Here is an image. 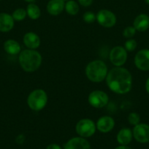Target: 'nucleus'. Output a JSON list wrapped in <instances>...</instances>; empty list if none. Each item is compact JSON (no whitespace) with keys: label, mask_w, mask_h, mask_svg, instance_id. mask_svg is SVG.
I'll return each mask as SVG.
<instances>
[{"label":"nucleus","mask_w":149,"mask_h":149,"mask_svg":"<svg viewBox=\"0 0 149 149\" xmlns=\"http://www.w3.org/2000/svg\"><path fill=\"white\" fill-rule=\"evenodd\" d=\"M106 81L110 90L118 94L128 93L132 85V78L130 72L121 67L112 68L107 74Z\"/></svg>","instance_id":"f257e3e1"},{"label":"nucleus","mask_w":149,"mask_h":149,"mask_svg":"<svg viewBox=\"0 0 149 149\" xmlns=\"http://www.w3.org/2000/svg\"><path fill=\"white\" fill-rule=\"evenodd\" d=\"M18 60L21 68L26 72L37 71L42 63V56L34 49H25L20 52Z\"/></svg>","instance_id":"f03ea898"},{"label":"nucleus","mask_w":149,"mask_h":149,"mask_svg":"<svg viewBox=\"0 0 149 149\" xmlns=\"http://www.w3.org/2000/svg\"><path fill=\"white\" fill-rule=\"evenodd\" d=\"M86 74L90 81L101 82L106 78L108 67L103 61L96 60L88 64L86 68Z\"/></svg>","instance_id":"7ed1b4c3"},{"label":"nucleus","mask_w":149,"mask_h":149,"mask_svg":"<svg viewBox=\"0 0 149 149\" xmlns=\"http://www.w3.org/2000/svg\"><path fill=\"white\" fill-rule=\"evenodd\" d=\"M48 95L43 90L37 89L29 94L27 99L28 106L32 110L40 111L46 106Z\"/></svg>","instance_id":"20e7f679"},{"label":"nucleus","mask_w":149,"mask_h":149,"mask_svg":"<svg viewBox=\"0 0 149 149\" xmlns=\"http://www.w3.org/2000/svg\"><path fill=\"white\" fill-rule=\"evenodd\" d=\"M96 131V126L93 122L89 119H83L79 121L76 125V132L82 138L92 136Z\"/></svg>","instance_id":"39448f33"},{"label":"nucleus","mask_w":149,"mask_h":149,"mask_svg":"<svg viewBox=\"0 0 149 149\" xmlns=\"http://www.w3.org/2000/svg\"><path fill=\"white\" fill-rule=\"evenodd\" d=\"M109 101L108 95L101 90H95L89 95V103L96 109H101L106 106Z\"/></svg>","instance_id":"423d86ee"},{"label":"nucleus","mask_w":149,"mask_h":149,"mask_svg":"<svg viewBox=\"0 0 149 149\" xmlns=\"http://www.w3.org/2000/svg\"><path fill=\"white\" fill-rule=\"evenodd\" d=\"M110 60L111 63L117 67L124 65L127 60V52L125 48L120 46L112 48L110 53Z\"/></svg>","instance_id":"0eeeda50"},{"label":"nucleus","mask_w":149,"mask_h":149,"mask_svg":"<svg viewBox=\"0 0 149 149\" xmlns=\"http://www.w3.org/2000/svg\"><path fill=\"white\" fill-rule=\"evenodd\" d=\"M96 20L101 26L105 28H111L116 23L115 14L108 10H101L96 15Z\"/></svg>","instance_id":"6e6552de"},{"label":"nucleus","mask_w":149,"mask_h":149,"mask_svg":"<svg viewBox=\"0 0 149 149\" xmlns=\"http://www.w3.org/2000/svg\"><path fill=\"white\" fill-rule=\"evenodd\" d=\"M133 136L136 141L141 143L149 142V125L146 124H138L133 130Z\"/></svg>","instance_id":"1a4fd4ad"},{"label":"nucleus","mask_w":149,"mask_h":149,"mask_svg":"<svg viewBox=\"0 0 149 149\" xmlns=\"http://www.w3.org/2000/svg\"><path fill=\"white\" fill-rule=\"evenodd\" d=\"M134 63L141 71H149V49H141L134 57Z\"/></svg>","instance_id":"9d476101"},{"label":"nucleus","mask_w":149,"mask_h":149,"mask_svg":"<svg viewBox=\"0 0 149 149\" xmlns=\"http://www.w3.org/2000/svg\"><path fill=\"white\" fill-rule=\"evenodd\" d=\"M115 125V121L110 116H102L96 123L98 130L103 133H107L112 130Z\"/></svg>","instance_id":"9b49d317"},{"label":"nucleus","mask_w":149,"mask_h":149,"mask_svg":"<svg viewBox=\"0 0 149 149\" xmlns=\"http://www.w3.org/2000/svg\"><path fill=\"white\" fill-rule=\"evenodd\" d=\"M64 149H91L90 144L83 138H73L65 144Z\"/></svg>","instance_id":"f8f14e48"},{"label":"nucleus","mask_w":149,"mask_h":149,"mask_svg":"<svg viewBox=\"0 0 149 149\" xmlns=\"http://www.w3.org/2000/svg\"><path fill=\"white\" fill-rule=\"evenodd\" d=\"M14 26V19L13 16L7 13H0V31L8 32Z\"/></svg>","instance_id":"ddd939ff"},{"label":"nucleus","mask_w":149,"mask_h":149,"mask_svg":"<svg viewBox=\"0 0 149 149\" xmlns=\"http://www.w3.org/2000/svg\"><path fill=\"white\" fill-rule=\"evenodd\" d=\"M23 42L28 48L31 49H35L40 45V39L34 32L26 33L23 36Z\"/></svg>","instance_id":"4468645a"},{"label":"nucleus","mask_w":149,"mask_h":149,"mask_svg":"<svg viewBox=\"0 0 149 149\" xmlns=\"http://www.w3.org/2000/svg\"><path fill=\"white\" fill-rule=\"evenodd\" d=\"M65 4L63 0H51L47 5L48 13L52 15H58L64 10Z\"/></svg>","instance_id":"2eb2a0df"},{"label":"nucleus","mask_w":149,"mask_h":149,"mask_svg":"<svg viewBox=\"0 0 149 149\" xmlns=\"http://www.w3.org/2000/svg\"><path fill=\"white\" fill-rule=\"evenodd\" d=\"M134 27L140 32L145 31L149 28V16L145 14H140L136 17L134 21Z\"/></svg>","instance_id":"dca6fc26"},{"label":"nucleus","mask_w":149,"mask_h":149,"mask_svg":"<svg viewBox=\"0 0 149 149\" xmlns=\"http://www.w3.org/2000/svg\"><path fill=\"white\" fill-rule=\"evenodd\" d=\"M4 49L9 55H15L20 53L21 48L18 42L13 39H8L4 42Z\"/></svg>","instance_id":"f3484780"},{"label":"nucleus","mask_w":149,"mask_h":149,"mask_svg":"<svg viewBox=\"0 0 149 149\" xmlns=\"http://www.w3.org/2000/svg\"><path fill=\"white\" fill-rule=\"evenodd\" d=\"M132 139V132L128 128L121 129L117 135V141L121 145L127 146Z\"/></svg>","instance_id":"a211bd4d"},{"label":"nucleus","mask_w":149,"mask_h":149,"mask_svg":"<svg viewBox=\"0 0 149 149\" xmlns=\"http://www.w3.org/2000/svg\"><path fill=\"white\" fill-rule=\"evenodd\" d=\"M26 13H27L28 16L32 20H37L40 17L41 11L39 7L37 4L31 3L27 6L26 8Z\"/></svg>","instance_id":"6ab92c4d"},{"label":"nucleus","mask_w":149,"mask_h":149,"mask_svg":"<svg viewBox=\"0 0 149 149\" xmlns=\"http://www.w3.org/2000/svg\"><path fill=\"white\" fill-rule=\"evenodd\" d=\"M65 10L68 14L71 15H75L79 12V5L76 1L73 0H69L65 4Z\"/></svg>","instance_id":"aec40b11"},{"label":"nucleus","mask_w":149,"mask_h":149,"mask_svg":"<svg viewBox=\"0 0 149 149\" xmlns=\"http://www.w3.org/2000/svg\"><path fill=\"white\" fill-rule=\"evenodd\" d=\"M26 10H25L23 8H18L16 9L14 12H13V16L14 20H17V21H20V20H23V19H25V17H26Z\"/></svg>","instance_id":"412c9836"},{"label":"nucleus","mask_w":149,"mask_h":149,"mask_svg":"<svg viewBox=\"0 0 149 149\" xmlns=\"http://www.w3.org/2000/svg\"><path fill=\"white\" fill-rule=\"evenodd\" d=\"M128 121L129 122V124H131V125H137L140 123V115L138 114L137 113H129L128 116Z\"/></svg>","instance_id":"4be33fe9"},{"label":"nucleus","mask_w":149,"mask_h":149,"mask_svg":"<svg viewBox=\"0 0 149 149\" xmlns=\"http://www.w3.org/2000/svg\"><path fill=\"white\" fill-rule=\"evenodd\" d=\"M83 20L87 23H92L96 20V15L91 12H86L83 15Z\"/></svg>","instance_id":"5701e85b"},{"label":"nucleus","mask_w":149,"mask_h":149,"mask_svg":"<svg viewBox=\"0 0 149 149\" xmlns=\"http://www.w3.org/2000/svg\"><path fill=\"white\" fill-rule=\"evenodd\" d=\"M137 42L134 39H129L125 42V49L128 52H132L137 47Z\"/></svg>","instance_id":"b1692460"},{"label":"nucleus","mask_w":149,"mask_h":149,"mask_svg":"<svg viewBox=\"0 0 149 149\" xmlns=\"http://www.w3.org/2000/svg\"><path fill=\"white\" fill-rule=\"evenodd\" d=\"M136 33V29L134 26H128L126 28L123 32V35L126 38H131L134 36Z\"/></svg>","instance_id":"393cba45"},{"label":"nucleus","mask_w":149,"mask_h":149,"mask_svg":"<svg viewBox=\"0 0 149 149\" xmlns=\"http://www.w3.org/2000/svg\"><path fill=\"white\" fill-rule=\"evenodd\" d=\"M79 3L80 5L83 6V7H89L93 2V0H78Z\"/></svg>","instance_id":"a878e982"},{"label":"nucleus","mask_w":149,"mask_h":149,"mask_svg":"<svg viewBox=\"0 0 149 149\" xmlns=\"http://www.w3.org/2000/svg\"><path fill=\"white\" fill-rule=\"evenodd\" d=\"M25 141V137L24 135L20 134V135H18L17 138H15V142L17 143L18 144H22Z\"/></svg>","instance_id":"bb28decb"},{"label":"nucleus","mask_w":149,"mask_h":149,"mask_svg":"<svg viewBox=\"0 0 149 149\" xmlns=\"http://www.w3.org/2000/svg\"><path fill=\"white\" fill-rule=\"evenodd\" d=\"M46 149H61V148L57 144H51L48 146Z\"/></svg>","instance_id":"cd10ccee"},{"label":"nucleus","mask_w":149,"mask_h":149,"mask_svg":"<svg viewBox=\"0 0 149 149\" xmlns=\"http://www.w3.org/2000/svg\"><path fill=\"white\" fill-rule=\"evenodd\" d=\"M145 90L146 91L148 92V93L149 94V78L148 79L147 81H146V83H145Z\"/></svg>","instance_id":"c85d7f7f"},{"label":"nucleus","mask_w":149,"mask_h":149,"mask_svg":"<svg viewBox=\"0 0 149 149\" xmlns=\"http://www.w3.org/2000/svg\"><path fill=\"white\" fill-rule=\"evenodd\" d=\"M115 149H131V148H129V147L126 146H122V145H121V146L117 147V148H115Z\"/></svg>","instance_id":"c756f323"},{"label":"nucleus","mask_w":149,"mask_h":149,"mask_svg":"<svg viewBox=\"0 0 149 149\" xmlns=\"http://www.w3.org/2000/svg\"><path fill=\"white\" fill-rule=\"evenodd\" d=\"M25 1H28V2H32V1H34V0H25Z\"/></svg>","instance_id":"7c9ffc66"},{"label":"nucleus","mask_w":149,"mask_h":149,"mask_svg":"<svg viewBox=\"0 0 149 149\" xmlns=\"http://www.w3.org/2000/svg\"><path fill=\"white\" fill-rule=\"evenodd\" d=\"M145 1L148 4H149V0H145Z\"/></svg>","instance_id":"2f4dec72"},{"label":"nucleus","mask_w":149,"mask_h":149,"mask_svg":"<svg viewBox=\"0 0 149 149\" xmlns=\"http://www.w3.org/2000/svg\"><path fill=\"white\" fill-rule=\"evenodd\" d=\"M63 1H69V0H63Z\"/></svg>","instance_id":"473e14b6"},{"label":"nucleus","mask_w":149,"mask_h":149,"mask_svg":"<svg viewBox=\"0 0 149 149\" xmlns=\"http://www.w3.org/2000/svg\"><path fill=\"white\" fill-rule=\"evenodd\" d=\"M0 1H1V0H0Z\"/></svg>","instance_id":"72a5a7b5"}]
</instances>
